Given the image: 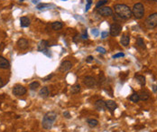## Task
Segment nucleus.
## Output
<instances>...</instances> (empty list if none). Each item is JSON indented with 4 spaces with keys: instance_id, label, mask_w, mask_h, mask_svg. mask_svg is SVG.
<instances>
[{
    "instance_id": "nucleus-11",
    "label": "nucleus",
    "mask_w": 157,
    "mask_h": 132,
    "mask_svg": "<svg viewBox=\"0 0 157 132\" xmlns=\"http://www.w3.org/2000/svg\"><path fill=\"white\" fill-rule=\"evenodd\" d=\"M95 108L98 110H105L106 109V101H104L103 99H98L95 102Z\"/></svg>"
},
{
    "instance_id": "nucleus-29",
    "label": "nucleus",
    "mask_w": 157,
    "mask_h": 132,
    "mask_svg": "<svg viewBox=\"0 0 157 132\" xmlns=\"http://www.w3.org/2000/svg\"><path fill=\"white\" fill-rule=\"evenodd\" d=\"M124 56H125V54H124L123 53H116V54H115V55H113V58L116 59V58H119V57H124Z\"/></svg>"
},
{
    "instance_id": "nucleus-36",
    "label": "nucleus",
    "mask_w": 157,
    "mask_h": 132,
    "mask_svg": "<svg viewBox=\"0 0 157 132\" xmlns=\"http://www.w3.org/2000/svg\"><path fill=\"white\" fill-rule=\"evenodd\" d=\"M52 76H53V74H51V75H48V76L45 77V78H44V81H48V80L51 79V78H52Z\"/></svg>"
},
{
    "instance_id": "nucleus-21",
    "label": "nucleus",
    "mask_w": 157,
    "mask_h": 132,
    "mask_svg": "<svg viewBox=\"0 0 157 132\" xmlns=\"http://www.w3.org/2000/svg\"><path fill=\"white\" fill-rule=\"evenodd\" d=\"M88 124L90 128H95L98 125V121L95 119H88Z\"/></svg>"
},
{
    "instance_id": "nucleus-30",
    "label": "nucleus",
    "mask_w": 157,
    "mask_h": 132,
    "mask_svg": "<svg viewBox=\"0 0 157 132\" xmlns=\"http://www.w3.org/2000/svg\"><path fill=\"white\" fill-rule=\"evenodd\" d=\"M91 4H92V1H91V0H87V5H86V9H85L86 11H88L90 9Z\"/></svg>"
},
{
    "instance_id": "nucleus-38",
    "label": "nucleus",
    "mask_w": 157,
    "mask_h": 132,
    "mask_svg": "<svg viewBox=\"0 0 157 132\" xmlns=\"http://www.w3.org/2000/svg\"><path fill=\"white\" fill-rule=\"evenodd\" d=\"M3 86H4V81H3V80L0 78V88H2Z\"/></svg>"
},
{
    "instance_id": "nucleus-31",
    "label": "nucleus",
    "mask_w": 157,
    "mask_h": 132,
    "mask_svg": "<svg viewBox=\"0 0 157 132\" xmlns=\"http://www.w3.org/2000/svg\"><path fill=\"white\" fill-rule=\"evenodd\" d=\"M93 60H94V58H93V56L91 55L88 56L87 58H86V62H87V63H91V62H93Z\"/></svg>"
},
{
    "instance_id": "nucleus-16",
    "label": "nucleus",
    "mask_w": 157,
    "mask_h": 132,
    "mask_svg": "<svg viewBox=\"0 0 157 132\" xmlns=\"http://www.w3.org/2000/svg\"><path fill=\"white\" fill-rule=\"evenodd\" d=\"M120 43L123 46L126 47V46H128L129 43H130V37L128 35H126V34H124L122 35L121 37V40H120Z\"/></svg>"
},
{
    "instance_id": "nucleus-33",
    "label": "nucleus",
    "mask_w": 157,
    "mask_h": 132,
    "mask_svg": "<svg viewBox=\"0 0 157 132\" xmlns=\"http://www.w3.org/2000/svg\"><path fill=\"white\" fill-rule=\"evenodd\" d=\"M108 32H102L101 33V38H106V37H108Z\"/></svg>"
},
{
    "instance_id": "nucleus-22",
    "label": "nucleus",
    "mask_w": 157,
    "mask_h": 132,
    "mask_svg": "<svg viewBox=\"0 0 157 132\" xmlns=\"http://www.w3.org/2000/svg\"><path fill=\"white\" fill-rule=\"evenodd\" d=\"M80 92V84H75L71 87V90H70V92L72 94H77Z\"/></svg>"
},
{
    "instance_id": "nucleus-32",
    "label": "nucleus",
    "mask_w": 157,
    "mask_h": 132,
    "mask_svg": "<svg viewBox=\"0 0 157 132\" xmlns=\"http://www.w3.org/2000/svg\"><path fill=\"white\" fill-rule=\"evenodd\" d=\"M63 116H64L66 119H70V112H69V111H64V112H63Z\"/></svg>"
},
{
    "instance_id": "nucleus-13",
    "label": "nucleus",
    "mask_w": 157,
    "mask_h": 132,
    "mask_svg": "<svg viewBox=\"0 0 157 132\" xmlns=\"http://www.w3.org/2000/svg\"><path fill=\"white\" fill-rule=\"evenodd\" d=\"M106 107H107V109H108L110 111H114V110L117 108V104H116L114 100H107V101H106Z\"/></svg>"
},
{
    "instance_id": "nucleus-19",
    "label": "nucleus",
    "mask_w": 157,
    "mask_h": 132,
    "mask_svg": "<svg viewBox=\"0 0 157 132\" xmlns=\"http://www.w3.org/2000/svg\"><path fill=\"white\" fill-rule=\"evenodd\" d=\"M62 27H63V24H62V22H59V21H57V22H53V23L52 24V28L55 31L61 30Z\"/></svg>"
},
{
    "instance_id": "nucleus-26",
    "label": "nucleus",
    "mask_w": 157,
    "mask_h": 132,
    "mask_svg": "<svg viewBox=\"0 0 157 132\" xmlns=\"http://www.w3.org/2000/svg\"><path fill=\"white\" fill-rule=\"evenodd\" d=\"M108 0H99L98 3H97V5H96V8H99V7H101L102 5H106L107 3H108Z\"/></svg>"
},
{
    "instance_id": "nucleus-18",
    "label": "nucleus",
    "mask_w": 157,
    "mask_h": 132,
    "mask_svg": "<svg viewBox=\"0 0 157 132\" xmlns=\"http://www.w3.org/2000/svg\"><path fill=\"white\" fill-rule=\"evenodd\" d=\"M39 95L42 98H47V97L49 96V89L47 87H43L41 89V91L39 92Z\"/></svg>"
},
{
    "instance_id": "nucleus-20",
    "label": "nucleus",
    "mask_w": 157,
    "mask_h": 132,
    "mask_svg": "<svg viewBox=\"0 0 157 132\" xmlns=\"http://www.w3.org/2000/svg\"><path fill=\"white\" fill-rule=\"evenodd\" d=\"M139 98L141 100H147V99L150 98V95L149 93L147 92H145V91H141V92H140L139 94Z\"/></svg>"
},
{
    "instance_id": "nucleus-15",
    "label": "nucleus",
    "mask_w": 157,
    "mask_h": 132,
    "mask_svg": "<svg viewBox=\"0 0 157 132\" xmlns=\"http://www.w3.org/2000/svg\"><path fill=\"white\" fill-rule=\"evenodd\" d=\"M48 45H49V44H48V42H47V41H45V40L41 41L38 44V51H40V52L45 51L46 48L48 47Z\"/></svg>"
},
{
    "instance_id": "nucleus-17",
    "label": "nucleus",
    "mask_w": 157,
    "mask_h": 132,
    "mask_svg": "<svg viewBox=\"0 0 157 132\" xmlns=\"http://www.w3.org/2000/svg\"><path fill=\"white\" fill-rule=\"evenodd\" d=\"M135 79L136 80V81L140 84V86H144L145 85V77L144 75H135Z\"/></svg>"
},
{
    "instance_id": "nucleus-35",
    "label": "nucleus",
    "mask_w": 157,
    "mask_h": 132,
    "mask_svg": "<svg viewBox=\"0 0 157 132\" xmlns=\"http://www.w3.org/2000/svg\"><path fill=\"white\" fill-rule=\"evenodd\" d=\"M45 6H47V5H44V4H40V5H37V8H38V9H40V10H41V9H43V8H44V7H45Z\"/></svg>"
},
{
    "instance_id": "nucleus-41",
    "label": "nucleus",
    "mask_w": 157,
    "mask_h": 132,
    "mask_svg": "<svg viewBox=\"0 0 157 132\" xmlns=\"http://www.w3.org/2000/svg\"><path fill=\"white\" fill-rule=\"evenodd\" d=\"M20 1H21V0H20Z\"/></svg>"
},
{
    "instance_id": "nucleus-12",
    "label": "nucleus",
    "mask_w": 157,
    "mask_h": 132,
    "mask_svg": "<svg viewBox=\"0 0 157 132\" xmlns=\"http://www.w3.org/2000/svg\"><path fill=\"white\" fill-rule=\"evenodd\" d=\"M0 68L1 69H9L10 63L3 56H0Z\"/></svg>"
},
{
    "instance_id": "nucleus-1",
    "label": "nucleus",
    "mask_w": 157,
    "mask_h": 132,
    "mask_svg": "<svg viewBox=\"0 0 157 132\" xmlns=\"http://www.w3.org/2000/svg\"><path fill=\"white\" fill-rule=\"evenodd\" d=\"M115 12L121 19L127 20L132 16V9L125 4H117L115 5Z\"/></svg>"
},
{
    "instance_id": "nucleus-8",
    "label": "nucleus",
    "mask_w": 157,
    "mask_h": 132,
    "mask_svg": "<svg viewBox=\"0 0 157 132\" xmlns=\"http://www.w3.org/2000/svg\"><path fill=\"white\" fill-rule=\"evenodd\" d=\"M98 14L102 16H109L113 15V10L108 6H103V7L98 8Z\"/></svg>"
},
{
    "instance_id": "nucleus-27",
    "label": "nucleus",
    "mask_w": 157,
    "mask_h": 132,
    "mask_svg": "<svg viewBox=\"0 0 157 132\" xmlns=\"http://www.w3.org/2000/svg\"><path fill=\"white\" fill-rule=\"evenodd\" d=\"M80 37H81V39H83V40H87L88 39V33H87V30H84L83 31V33H81V35H80Z\"/></svg>"
},
{
    "instance_id": "nucleus-40",
    "label": "nucleus",
    "mask_w": 157,
    "mask_h": 132,
    "mask_svg": "<svg viewBox=\"0 0 157 132\" xmlns=\"http://www.w3.org/2000/svg\"><path fill=\"white\" fill-rule=\"evenodd\" d=\"M24 132H27V131H24Z\"/></svg>"
},
{
    "instance_id": "nucleus-10",
    "label": "nucleus",
    "mask_w": 157,
    "mask_h": 132,
    "mask_svg": "<svg viewBox=\"0 0 157 132\" xmlns=\"http://www.w3.org/2000/svg\"><path fill=\"white\" fill-rule=\"evenodd\" d=\"M72 67V64L71 62L70 61H64L62 62L61 65H60V71H67L69 70H70Z\"/></svg>"
},
{
    "instance_id": "nucleus-3",
    "label": "nucleus",
    "mask_w": 157,
    "mask_h": 132,
    "mask_svg": "<svg viewBox=\"0 0 157 132\" xmlns=\"http://www.w3.org/2000/svg\"><path fill=\"white\" fill-rule=\"evenodd\" d=\"M132 15H134L136 19H141L144 15V5L141 3L135 4L132 8Z\"/></svg>"
},
{
    "instance_id": "nucleus-24",
    "label": "nucleus",
    "mask_w": 157,
    "mask_h": 132,
    "mask_svg": "<svg viewBox=\"0 0 157 132\" xmlns=\"http://www.w3.org/2000/svg\"><path fill=\"white\" fill-rule=\"evenodd\" d=\"M39 87H40V83H39L38 81H34V82L30 83V85H29V88H30V90H32V91H35Z\"/></svg>"
},
{
    "instance_id": "nucleus-5",
    "label": "nucleus",
    "mask_w": 157,
    "mask_h": 132,
    "mask_svg": "<svg viewBox=\"0 0 157 132\" xmlns=\"http://www.w3.org/2000/svg\"><path fill=\"white\" fill-rule=\"evenodd\" d=\"M26 92H27L26 88H24L20 84H16V86L13 88V94L16 97L23 96V95H24L26 93Z\"/></svg>"
},
{
    "instance_id": "nucleus-34",
    "label": "nucleus",
    "mask_w": 157,
    "mask_h": 132,
    "mask_svg": "<svg viewBox=\"0 0 157 132\" xmlns=\"http://www.w3.org/2000/svg\"><path fill=\"white\" fill-rule=\"evenodd\" d=\"M98 29H93L92 30V34L93 35H95V36H98Z\"/></svg>"
},
{
    "instance_id": "nucleus-9",
    "label": "nucleus",
    "mask_w": 157,
    "mask_h": 132,
    "mask_svg": "<svg viewBox=\"0 0 157 132\" xmlns=\"http://www.w3.org/2000/svg\"><path fill=\"white\" fill-rule=\"evenodd\" d=\"M17 44L18 48L21 49V50H25V49L28 48L29 46V43H28V40H26L24 38H20L19 40L17 41Z\"/></svg>"
},
{
    "instance_id": "nucleus-23",
    "label": "nucleus",
    "mask_w": 157,
    "mask_h": 132,
    "mask_svg": "<svg viewBox=\"0 0 157 132\" xmlns=\"http://www.w3.org/2000/svg\"><path fill=\"white\" fill-rule=\"evenodd\" d=\"M129 99L133 102H138L140 100V98H139V94L138 93H133L131 96L129 97Z\"/></svg>"
},
{
    "instance_id": "nucleus-14",
    "label": "nucleus",
    "mask_w": 157,
    "mask_h": 132,
    "mask_svg": "<svg viewBox=\"0 0 157 132\" xmlns=\"http://www.w3.org/2000/svg\"><path fill=\"white\" fill-rule=\"evenodd\" d=\"M30 24H31V21L27 16H23L20 18V26L22 27H27L30 26Z\"/></svg>"
},
{
    "instance_id": "nucleus-2",
    "label": "nucleus",
    "mask_w": 157,
    "mask_h": 132,
    "mask_svg": "<svg viewBox=\"0 0 157 132\" xmlns=\"http://www.w3.org/2000/svg\"><path fill=\"white\" fill-rule=\"evenodd\" d=\"M57 119V113L54 111H49L44 115L43 121H42V126L44 130H51L53 126L54 121Z\"/></svg>"
},
{
    "instance_id": "nucleus-6",
    "label": "nucleus",
    "mask_w": 157,
    "mask_h": 132,
    "mask_svg": "<svg viewBox=\"0 0 157 132\" xmlns=\"http://www.w3.org/2000/svg\"><path fill=\"white\" fill-rule=\"evenodd\" d=\"M122 31V26L119 24H113L110 26V34L112 36H117Z\"/></svg>"
},
{
    "instance_id": "nucleus-4",
    "label": "nucleus",
    "mask_w": 157,
    "mask_h": 132,
    "mask_svg": "<svg viewBox=\"0 0 157 132\" xmlns=\"http://www.w3.org/2000/svg\"><path fill=\"white\" fill-rule=\"evenodd\" d=\"M145 26L147 28L152 29L157 26V13H154L150 15L145 20Z\"/></svg>"
},
{
    "instance_id": "nucleus-28",
    "label": "nucleus",
    "mask_w": 157,
    "mask_h": 132,
    "mask_svg": "<svg viewBox=\"0 0 157 132\" xmlns=\"http://www.w3.org/2000/svg\"><path fill=\"white\" fill-rule=\"evenodd\" d=\"M96 50H97V52H98V53H106V49L105 48H103V47H100V46H98V47H97V49H96Z\"/></svg>"
},
{
    "instance_id": "nucleus-25",
    "label": "nucleus",
    "mask_w": 157,
    "mask_h": 132,
    "mask_svg": "<svg viewBox=\"0 0 157 132\" xmlns=\"http://www.w3.org/2000/svg\"><path fill=\"white\" fill-rule=\"evenodd\" d=\"M136 44H137V46H139L141 48H145V44H144V39L141 38V37H138V38L136 39Z\"/></svg>"
},
{
    "instance_id": "nucleus-37",
    "label": "nucleus",
    "mask_w": 157,
    "mask_h": 132,
    "mask_svg": "<svg viewBox=\"0 0 157 132\" xmlns=\"http://www.w3.org/2000/svg\"><path fill=\"white\" fill-rule=\"evenodd\" d=\"M153 92H157V85H154V86H153Z\"/></svg>"
},
{
    "instance_id": "nucleus-7",
    "label": "nucleus",
    "mask_w": 157,
    "mask_h": 132,
    "mask_svg": "<svg viewBox=\"0 0 157 132\" xmlns=\"http://www.w3.org/2000/svg\"><path fill=\"white\" fill-rule=\"evenodd\" d=\"M84 84H85L86 86L88 88H93V87H95L97 85V81L94 77L92 76H86L84 78V81H83Z\"/></svg>"
},
{
    "instance_id": "nucleus-39",
    "label": "nucleus",
    "mask_w": 157,
    "mask_h": 132,
    "mask_svg": "<svg viewBox=\"0 0 157 132\" xmlns=\"http://www.w3.org/2000/svg\"><path fill=\"white\" fill-rule=\"evenodd\" d=\"M62 1H66V0H62Z\"/></svg>"
}]
</instances>
